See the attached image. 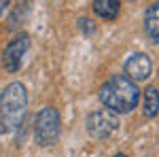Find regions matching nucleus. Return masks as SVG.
I'll return each mask as SVG.
<instances>
[{
	"mask_svg": "<svg viewBox=\"0 0 159 157\" xmlns=\"http://www.w3.org/2000/svg\"><path fill=\"white\" fill-rule=\"evenodd\" d=\"M159 113V89L155 85H148L142 91V115L147 119H155Z\"/></svg>",
	"mask_w": 159,
	"mask_h": 157,
	"instance_id": "obj_9",
	"label": "nucleus"
},
{
	"mask_svg": "<svg viewBox=\"0 0 159 157\" xmlns=\"http://www.w3.org/2000/svg\"><path fill=\"white\" fill-rule=\"evenodd\" d=\"M91 9L104 21H115L121 13V0H93Z\"/></svg>",
	"mask_w": 159,
	"mask_h": 157,
	"instance_id": "obj_8",
	"label": "nucleus"
},
{
	"mask_svg": "<svg viewBox=\"0 0 159 157\" xmlns=\"http://www.w3.org/2000/svg\"><path fill=\"white\" fill-rule=\"evenodd\" d=\"M119 125H121L119 115L112 113V110H108V109L91 110V113L87 115V119H85L87 134H89L91 138H96V140H106L108 136H112V134L119 130Z\"/></svg>",
	"mask_w": 159,
	"mask_h": 157,
	"instance_id": "obj_4",
	"label": "nucleus"
},
{
	"mask_svg": "<svg viewBox=\"0 0 159 157\" xmlns=\"http://www.w3.org/2000/svg\"><path fill=\"white\" fill-rule=\"evenodd\" d=\"M142 28L144 34L153 45H159V0H153L144 11L142 17Z\"/></svg>",
	"mask_w": 159,
	"mask_h": 157,
	"instance_id": "obj_7",
	"label": "nucleus"
},
{
	"mask_svg": "<svg viewBox=\"0 0 159 157\" xmlns=\"http://www.w3.org/2000/svg\"><path fill=\"white\" fill-rule=\"evenodd\" d=\"M79 25H81V30H83V34H93V30H96L93 19H89V17H81V19H79Z\"/></svg>",
	"mask_w": 159,
	"mask_h": 157,
	"instance_id": "obj_11",
	"label": "nucleus"
},
{
	"mask_svg": "<svg viewBox=\"0 0 159 157\" xmlns=\"http://www.w3.org/2000/svg\"><path fill=\"white\" fill-rule=\"evenodd\" d=\"M9 4H11V0H0V15H2V11H4Z\"/></svg>",
	"mask_w": 159,
	"mask_h": 157,
	"instance_id": "obj_12",
	"label": "nucleus"
},
{
	"mask_svg": "<svg viewBox=\"0 0 159 157\" xmlns=\"http://www.w3.org/2000/svg\"><path fill=\"white\" fill-rule=\"evenodd\" d=\"M28 109V89L24 83L13 81L0 91V134H11L21 127Z\"/></svg>",
	"mask_w": 159,
	"mask_h": 157,
	"instance_id": "obj_2",
	"label": "nucleus"
},
{
	"mask_svg": "<svg viewBox=\"0 0 159 157\" xmlns=\"http://www.w3.org/2000/svg\"><path fill=\"white\" fill-rule=\"evenodd\" d=\"M112 157H129V155H127V153H115Z\"/></svg>",
	"mask_w": 159,
	"mask_h": 157,
	"instance_id": "obj_13",
	"label": "nucleus"
},
{
	"mask_svg": "<svg viewBox=\"0 0 159 157\" xmlns=\"http://www.w3.org/2000/svg\"><path fill=\"white\" fill-rule=\"evenodd\" d=\"M100 100L104 104V109L112 110V113H121L127 115L138 106L140 100V89L134 81H129L125 74H112L108 81L100 85Z\"/></svg>",
	"mask_w": 159,
	"mask_h": 157,
	"instance_id": "obj_1",
	"label": "nucleus"
},
{
	"mask_svg": "<svg viewBox=\"0 0 159 157\" xmlns=\"http://www.w3.org/2000/svg\"><path fill=\"white\" fill-rule=\"evenodd\" d=\"M61 134V119L57 109L45 106L38 110L36 121H34V140L38 146H53L60 140Z\"/></svg>",
	"mask_w": 159,
	"mask_h": 157,
	"instance_id": "obj_3",
	"label": "nucleus"
},
{
	"mask_svg": "<svg viewBox=\"0 0 159 157\" xmlns=\"http://www.w3.org/2000/svg\"><path fill=\"white\" fill-rule=\"evenodd\" d=\"M123 72L129 81H134L136 85L142 83V81H148L151 74H153V60L148 58L147 53L138 51V53H132L125 64H123Z\"/></svg>",
	"mask_w": 159,
	"mask_h": 157,
	"instance_id": "obj_6",
	"label": "nucleus"
},
{
	"mask_svg": "<svg viewBox=\"0 0 159 157\" xmlns=\"http://www.w3.org/2000/svg\"><path fill=\"white\" fill-rule=\"evenodd\" d=\"M30 49V36L25 32H19L7 43V47L2 49V68L7 72H17L21 68V62H24V55Z\"/></svg>",
	"mask_w": 159,
	"mask_h": 157,
	"instance_id": "obj_5",
	"label": "nucleus"
},
{
	"mask_svg": "<svg viewBox=\"0 0 159 157\" xmlns=\"http://www.w3.org/2000/svg\"><path fill=\"white\" fill-rule=\"evenodd\" d=\"M30 2L28 0H21L15 9H13L11 17H9V21H7V28H11V30H15L17 25H21L25 21V17H28V11H30V7H28Z\"/></svg>",
	"mask_w": 159,
	"mask_h": 157,
	"instance_id": "obj_10",
	"label": "nucleus"
}]
</instances>
